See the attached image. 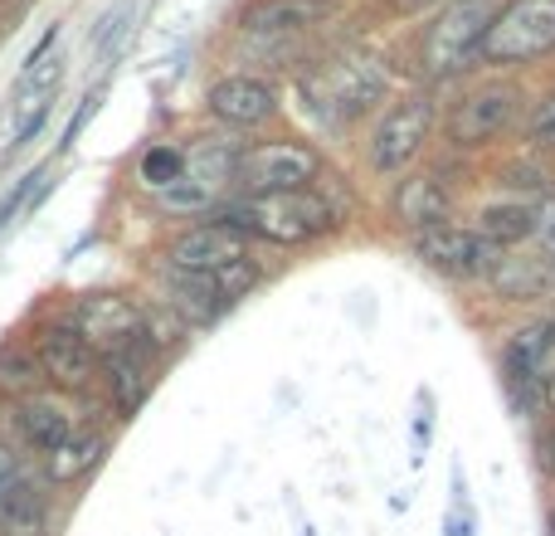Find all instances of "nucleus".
<instances>
[{"instance_id":"obj_1","label":"nucleus","mask_w":555,"mask_h":536,"mask_svg":"<svg viewBox=\"0 0 555 536\" xmlns=\"http://www.w3.org/2000/svg\"><path fill=\"white\" fill-rule=\"evenodd\" d=\"M220 220L244 230L249 240L307 244L322 230H332V205L317 191H269V195H244V201L224 205Z\"/></svg>"},{"instance_id":"obj_2","label":"nucleus","mask_w":555,"mask_h":536,"mask_svg":"<svg viewBox=\"0 0 555 536\" xmlns=\"http://www.w3.org/2000/svg\"><path fill=\"white\" fill-rule=\"evenodd\" d=\"M234 171H240V152L220 137H201L195 146H185L181 181L156 191V205L166 215H201L210 205H220V195L234 186Z\"/></svg>"},{"instance_id":"obj_3","label":"nucleus","mask_w":555,"mask_h":536,"mask_svg":"<svg viewBox=\"0 0 555 536\" xmlns=\"http://www.w3.org/2000/svg\"><path fill=\"white\" fill-rule=\"evenodd\" d=\"M555 49V0H512L488 20L478 54L488 64H531Z\"/></svg>"},{"instance_id":"obj_4","label":"nucleus","mask_w":555,"mask_h":536,"mask_svg":"<svg viewBox=\"0 0 555 536\" xmlns=\"http://www.w3.org/2000/svg\"><path fill=\"white\" fill-rule=\"evenodd\" d=\"M0 536H54V502L44 478L15 444L0 439Z\"/></svg>"},{"instance_id":"obj_5","label":"nucleus","mask_w":555,"mask_h":536,"mask_svg":"<svg viewBox=\"0 0 555 536\" xmlns=\"http://www.w3.org/2000/svg\"><path fill=\"white\" fill-rule=\"evenodd\" d=\"M488 20H492L488 0H453L429 25V35H424V44H420L424 68H429L434 78H449V74H459V68H468L473 59H478L482 35H488Z\"/></svg>"},{"instance_id":"obj_6","label":"nucleus","mask_w":555,"mask_h":536,"mask_svg":"<svg viewBox=\"0 0 555 536\" xmlns=\"http://www.w3.org/2000/svg\"><path fill=\"white\" fill-rule=\"evenodd\" d=\"M317 176H322V156L307 142H259V146H249V152H240L234 186H244V195L307 191Z\"/></svg>"},{"instance_id":"obj_7","label":"nucleus","mask_w":555,"mask_h":536,"mask_svg":"<svg viewBox=\"0 0 555 536\" xmlns=\"http://www.w3.org/2000/svg\"><path fill=\"white\" fill-rule=\"evenodd\" d=\"M93 352H117V346H142V303L127 293H88L68 307L64 317Z\"/></svg>"},{"instance_id":"obj_8","label":"nucleus","mask_w":555,"mask_h":536,"mask_svg":"<svg viewBox=\"0 0 555 536\" xmlns=\"http://www.w3.org/2000/svg\"><path fill=\"white\" fill-rule=\"evenodd\" d=\"M35 361H39L44 385L59 395H74L78 400V395H88L98 385V352L68 322H49L35 336Z\"/></svg>"},{"instance_id":"obj_9","label":"nucleus","mask_w":555,"mask_h":536,"mask_svg":"<svg viewBox=\"0 0 555 536\" xmlns=\"http://www.w3.org/2000/svg\"><path fill=\"white\" fill-rule=\"evenodd\" d=\"M307 93H312L332 117H351V113L371 107L375 98L385 93V74H380V64H375V59L346 54V59L322 64V74H317V78H307Z\"/></svg>"},{"instance_id":"obj_10","label":"nucleus","mask_w":555,"mask_h":536,"mask_svg":"<svg viewBox=\"0 0 555 536\" xmlns=\"http://www.w3.org/2000/svg\"><path fill=\"white\" fill-rule=\"evenodd\" d=\"M434 127V103L429 98H404L380 117V127L371 132V166L375 171H404L420 156L424 137Z\"/></svg>"},{"instance_id":"obj_11","label":"nucleus","mask_w":555,"mask_h":536,"mask_svg":"<svg viewBox=\"0 0 555 536\" xmlns=\"http://www.w3.org/2000/svg\"><path fill=\"white\" fill-rule=\"evenodd\" d=\"M240 259H249V234L224 220L191 225L166 244V268H185V273H220L224 264Z\"/></svg>"},{"instance_id":"obj_12","label":"nucleus","mask_w":555,"mask_h":536,"mask_svg":"<svg viewBox=\"0 0 555 536\" xmlns=\"http://www.w3.org/2000/svg\"><path fill=\"white\" fill-rule=\"evenodd\" d=\"M10 420H15V434L29 454H49L78 430V414H74V400L59 391H29L20 400H10Z\"/></svg>"},{"instance_id":"obj_13","label":"nucleus","mask_w":555,"mask_h":536,"mask_svg":"<svg viewBox=\"0 0 555 536\" xmlns=\"http://www.w3.org/2000/svg\"><path fill=\"white\" fill-rule=\"evenodd\" d=\"M414 254L424 259V268L443 278H478L492 268V244L478 230H459V225H439V230H420L414 234Z\"/></svg>"},{"instance_id":"obj_14","label":"nucleus","mask_w":555,"mask_h":536,"mask_svg":"<svg viewBox=\"0 0 555 536\" xmlns=\"http://www.w3.org/2000/svg\"><path fill=\"white\" fill-rule=\"evenodd\" d=\"M517 107H521V93L512 84H482V88H473V93L463 98V103L453 107V117H449L453 142H459V146L492 142L498 132H507V127H512Z\"/></svg>"},{"instance_id":"obj_15","label":"nucleus","mask_w":555,"mask_h":536,"mask_svg":"<svg viewBox=\"0 0 555 536\" xmlns=\"http://www.w3.org/2000/svg\"><path fill=\"white\" fill-rule=\"evenodd\" d=\"M152 366H156V352L152 346H117V352H98V385H103L107 405L117 414H137L152 395Z\"/></svg>"},{"instance_id":"obj_16","label":"nucleus","mask_w":555,"mask_h":536,"mask_svg":"<svg viewBox=\"0 0 555 536\" xmlns=\"http://www.w3.org/2000/svg\"><path fill=\"white\" fill-rule=\"evenodd\" d=\"M210 113L220 117L224 127H263L269 117L278 113V93L263 78H249V74H230L205 93Z\"/></svg>"},{"instance_id":"obj_17","label":"nucleus","mask_w":555,"mask_h":536,"mask_svg":"<svg viewBox=\"0 0 555 536\" xmlns=\"http://www.w3.org/2000/svg\"><path fill=\"white\" fill-rule=\"evenodd\" d=\"M107 430H98V424H78L74 434H68L59 449H49V454H39V478H44V488H74V483H83L88 473L103 463V454H107Z\"/></svg>"},{"instance_id":"obj_18","label":"nucleus","mask_w":555,"mask_h":536,"mask_svg":"<svg viewBox=\"0 0 555 536\" xmlns=\"http://www.w3.org/2000/svg\"><path fill=\"white\" fill-rule=\"evenodd\" d=\"M162 283H166V297L162 303L181 317L185 327H201V322H215L224 312V297L215 288V273H185V268H162Z\"/></svg>"},{"instance_id":"obj_19","label":"nucleus","mask_w":555,"mask_h":536,"mask_svg":"<svg viewBox=\"0 0 555 536\" xmlns=\"http://www.w3.org/2000/svg\"><path fill=\"white\" fill-rule=\"evenodd\" d=\"M390 205H395V220L410 225L414 234H420V230H439V225L449 220V191H443L434 176H404Z\"/></svg>"},{"instance_id":"obj_20","label":"nucleus","mask_w":555,"mask_h":536,"mask_svg":"<svg viewBox=\"0 0 555 536\" xmlns=\"http://www.w3.org/2000/svg\"><path fill=\"white\" fill-rule=\"evenodd\" d=\"M322 15H326L322 0H254L240 25L249 35H297V29L317 25Z\"/></svg>"},{"instance_id":"obj_21","label":"nucleus","mask_w":555,"mask_h":536,"mask_svg":"<svg viewBox=\"0 0 555 536\" xmlns=\"http://www.w3.org/2000/svg\"><path fill=\"white\" fill-rule=\"evenodd\" d=\"M541 230V215L521 201H502V205H488L478 215V234L492 244V250H512V244L531 240Z\"/></svg>"},{"instance_id":"obj_22","label":"nucleus","mask_w":555,"mask_h":536,"mask_svg":"<svg viewBox=\"0 0 555 536\" xmlns=\"http://www.w3.org/2000/svg\"><path fill=\"white\" fill-rule=\"evenodd\" d=\"M555 346V322H531L521 332H512L507 342V375L512 381H531L541 371V361L551 356Z\"/></svg>"},{"instance_id":"obj_23","label":"nucleus","mask_w":555,"mask_h":536,"mask_svg":"<svg viewBox=\"0 0 555 536\" xmlns=\"http://www.w3.org/2000/svg\"><path fill=\"white\" fill-rule=\"evenodd\" d=\"M488 273L507 297H541L551 288V268L541 259H492Z\"/></svg>"},{"instance_id":"obj_24","label":"nucleus","mask_w":555,"mask_h":536,"mask_svg":"<svg viewBox=\"0 0 555 536\" xmlns=\"http://www.w3.org/2000/svg\"><path fill=\"white\" fill-rule=\"evenodd\" d=\"M29 391H44V375H39V361H35V346H0V395L20 400Z\"/></svg>"},{"instance_id":"obj_25","label":"nucleus","mask_w":555,"mask_h":536,"mask_svg":"<svg viewBox=\"0 0 555 536\" xmlns=\"http://www.w3.org/2000/svg\"><path fill=\"white\" fill-rule=\"evenodd\" d=\"M185 171V152L181 146H146L142 162H137V181L146 186V191H166V186H176Z\"/></svg>"},{"instance_id":"obj_26","label":"nucleus","mask_w":555,"mask_h":536,"mask_svg":"<svg viewBox=\"0 0 555 536\" xmlns=\"http://www.w3.org/2000/svg\"><path fill=\"white\" fill-rule=\"evenodd\" d=\"M259 283V264L254 259H240V264H224L220 273H215V288H220V297H224V307L230 303H240L249 288Z\"/></svg>"},{"instance_id":"obj_27","label":"nucleus","mask_w":555,"mask_h":536,"mask_svg":"<svg viewBox=\"0 0 555 536\" xmlns=\"http://www.w3.org/2000/svg\"><path fill=\"white\" fill-rule=\"evenodd\" d=\"M531 142L537 146H555V98L537 107V117H531Z\"/></svg>"},{"instance_id":"obj_28","label":"nucleus","mask_w":555,"mask_h":536,"mask_svg":"<svg viewBox=\"0 0 555 536\" xmlns=\"http://www.w3.org/2000/svg\"><path fill=\"white\" fill-rule=\"evenodd\" d=\"M541 215V230L537 234H546V250H551V259H555V201L546 205V210H537Z\"/></svg>"},{"instance_id":"obj_29","label":"nucleus","mask_w":555,"mask_h":536,"mask_svg":"<svg viewBox=\"0 0 555 536\" xmlns=\"http://www.w3.org/2000/svg\"><path fill=\"white\" fill-rule=\"evenodd\" d=\"M507 186H546V181H541L531 166H512V171H507Z\"/></svg>"},{"instance_id":"obj_30","label":"nucleus","mask_w":555,"mask_h":536,"mask_svg":"<svg viewBox=\"0 0 555 536\" xmlns=\"http://www.w3.org/2000/svg\"><path fill=\"white\" fill-rule=\"evenodd\" d=\"M395 5H404V10H420V5H429V0H395Z\"/></svg>"},{"instance_id":"obj_31","label":"nucleus","mask_w":555,"mask_h":536,"mask_svg":"<svg viewBox=\"0 0 555 536\" xmlns=\"http://www.w3.org/2000/svg\"><path fill=\"white\" fill-rule=\"evenodd\" d=\"M546 400L555 405V375H546Z\"/></svg>"},{"instance_id":"obj_32","label":"nucleus","mask_w":555,"mask_h":536,"mask_svg":"<svg viewBox=\"0 0 555 536\" xmlns=\"http://www.w3.org/2000/svg\"><path fill=\"white\" fill-rule=\"evenodd\" d=\"M551 536H555V518H551Z\"/></svg>"},{"instance_id":"obj_33","label":"nucleus","mask_w":555,"mask_h":536,"mask_svg":"<svg viewBox=\"0 0 555 536\" xmlns=\"http://www.w3.org/2000/svg\"><path fill=\"white\" fill-rule=\"evenodd\" d=\"M322 5H326V0H322Z\"/></svg>"}]
</instances>
